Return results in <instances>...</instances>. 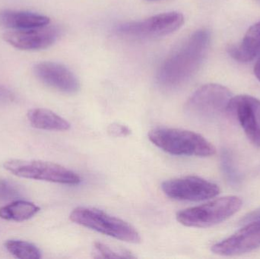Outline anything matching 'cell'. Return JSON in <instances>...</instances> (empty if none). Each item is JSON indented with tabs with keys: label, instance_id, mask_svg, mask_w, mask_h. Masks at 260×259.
Listing matches in <instances>:
<instances>
[{
	"label": "cell",
	"instance_id": "1",
	"mask_svg": "<svg viewBox=\"0 0 260 259\" xmlns=\"http://www.w3.org/2000/svg\"><path fill=\"white\" fill-rule=\"evenodd\" d=\"M209 42L208 30L202 29L192 33L164 61L157 75L158 83L166 88H174L187 82L201 65Z\"/></svg>",
	"mask_w": 260,
	"mask_h": 259
},
{
	"label": "cell",
	"instance_id": "2",
	"mask_svg": "<svg viewBox=\"0 0 260 259\" xmlns=\"http://www.w3.org/2000/svg\"><path fill=\"white\" fill-rule=\"evenodd\" d=\"M148 138L164 152L177 156L209 157L216 152L204 137L185 129L155 128L150 131Z\"/></svg>",
	"mask_w": 260,
	"mask_h": 259
},
{
	"label": "cell",
	"instance_id": "3",
	"mask_svg": "<svg viewBox=\"0 0 260 259\" xmlns=\"http://www.w3.org/2000/svg\"><path fill=\"white\" fill-rule=\"evenodd\" d=\"M70 218L76 225L121 241L134 244L141 242L140 234L128 222L97 208L79 207L72 211Z\"/></svg>",
	"mask_w": 260,
	"mask_h": 259
},
{
	"label": "cell",
	"instance_id": "4",
	"mask_svg": "<svg viewBox=\"0 0 260 259\" xmlns=\"http://www.w3.org/2000/svg\"><path fill=\"white\" fill-rule=\"evenodd\" d=\"M242 207L238 196H225L200 206L179 211L177 220L188 228H204L215 226L236 214Z\"/></svg>",
	"mask_w": 260,
	"mask_h": 259
},
{
	"label": "cell",
	"instance_id": "5",
	"mask_svg": "<svg viewBox=\"0 0 260 259\" xmlns=\"http://www.w3.org/2000/svg\"><path fill=\"white\" fill-rule=\"evenodd\" d=\"M232 98L226 87L207 84L197 89L185 105L186 114L193 118L212 120L227 114L228 105Z\"/></svg>",
	"mask_w": 260,
	"mask_h": 259
},
{
	"label": "cell",
	"instance_id": "6",
	"mask_svg": "<svg viewBox=\"0 0 260 259\" xmlns=\"http://www.w3.org/2000/svg\"><path fill=\"white\" fill-rule=\"evenodd\" d=\"M4 167L15 176L25 179L66 185H77L81 182L80 176L77 173L54 163L11 160L5 163Z\"/></svg>",
	"mask_w": 260,
	"mask_h": 259
},
{
	"label": "cell",
	"instance_id": "7",
	"mask_svg": "<svg viewBox=\"0 0 260 259\" xmlns=\"http://www.w3.org/2000/svg\"><path fill=\"white\" fill-rule=\"evenodd\" d=\"M184 23L183 14L165 12L139 21L125 23L117 27V32L123 36L135 38H158L174 33Z\"/></svg>",
	"mask_w": 260,
	"mask_h": 259
},
{
	"label": "cell",
	"instance_id": "8",
	"mask_svg": "<svg viewBox=\"0 0 260 259\" xmlns=\"http://www.w3.org/2000/svg\"><path fill=\"white\" fill-rule=\"evenodd\" d=\"M165 196L177 201L201 202L219 194L216 184L196 176H187L165 181L161 184Z\"/></svg>",
	"mask_w": 260,
	"mask_h": 259
},
{
	"label": "cell",
	"instance_id": "9",
	"mask_svg": "<svg viewBox=\"0 0 260 259\" xmlns=\"http://www.w3.org/2000/svg\"><path fill=\"white\" fill-rule=\"evenodd\" d=\"M227 114L238 119L247 138L254 145L260 146V100L252 96L232 97Z\"/></svg>",
	"mask_w": 260,
	"mask_h": 259
},
{
	"label": "cell",
	"instance_id": "10",
	"mask_svg": "<svg viewBox=\"0 0 260 259\" xmlns=\"http://www.w3.org/2000/svg\"><path fill=\"white\" fill-rule=\"evenodd\" d=\"M244 228L229 238L212 246V252L222 256H235L260 247V220L244 224Z\"/></svg>",
	"mask_w": 260,
	"mask_h": 259
},
{
	"label": "cell",
	"instance_id": "11",
	"mask_svg": "<svg viewBox=\"0 0 260 259\" xmlns=\"http://www.w3.org/2000/svg\"><path fill=\"white\" fill-rule=\"evenodd\" d=\"M59 30L53 26L12 30L3 33L6 43L21 50H39L53 45L59 36Z\"/></svg>",
	"mask_w": 260,
	"mask_h": 259
},
{
	"label": "cell",
	"instance_id": "12",
	"mask_svg": "<svg viewBox=\"0 0 260 259\" xmlns=\"http://www.w3.org/2000/svg\"><path fill=\"white\" fill-rule=\"evenodd\" d=\"M34 73L44 85L61 92L75 94L80 87L76 76L67 67L58 62H39L34 67Z\"/></svg>",
	"mask_w": 260,
	"mask_h": 259
},
{
	"label": "cell",
	"instance_id": "13",
	"mask_svg": "<svg viewBox=\"0 0 260 259\" xmlns=\"http://www.w3.org/2000/svg\"><path fill=\"white\" fill-rule=\"evenodd\" d=\"M50 19L41 14L6 9L0 12V24L4 27L20 30L48 25Z\"/></svg>",
	"mask_w": 260,
	"mask_h": 259
},
{
	"label": "cell",
	"instance_id": "14",
	"mask_svg": "<svg viewBox=\"0 0 260 259\" xmlns=\"http://www.w3.org/2000/svg\"><path fill=\"white\" fill-rule=\"evenodd\" d=\"M235 60L247 62L253 60L260 53V22L249 28L241 45H232L228 49Z\"/></svg>",
	"mask_w": 260,
	"mask_h": 259
},
{
	"label": "cell",
	"instance_id": "15",
	"mask_svg": "<svg viewBox=\"0 0 260 259\" xmlns=\"http://www.w3.org/2000/svg\"><path fill=\"white\" fill-rule=\"evenodd\" d=\"M27 119L33 127L49 131H67L70 129L68 121L50 109L35 108L27 112Z\"/></svg>",
	"mask_w": 260,
	"mask_h": 259
},
{
	"label": "cell",
	"instance_id": "16",
	"mask_svg": "<svg viewBox=\"0 0 260 259\" xmlns=\"http://www.w3.org/2000/svg\"><path fill=\"white\" fill-rule=\"evenodd\" d=\"M40 208L32 202L17 200L0 208V217L3 220L24 221L39 212Z\"/></svg>",
	"mask_w": 260,
	"mask_h": 259
},
{
	"label": "cell",
	"instance_id": "17",
	"mask_svg": "<svg viewBox=\"0 0 260 259\" xmlns=\"http://www.w3.org/2000/svg\"><path fill=\"white\" fill-rule=\"evenodd\" d=\"M8 252L17 258L39 259L41 258L40 249L32 243L22 240H10L5 243Z\"/></svg>",
	"mask_w": 260,
	"mask_h": 259
},
{
	"label": "cell",
	"instance_id": "18",
	"mask_svg": "<svg viewBox=\"0 0 260 259\" xmlns=\"http://www.w3.org/2000/svg\"><path fill=\"white\" fill-rule=\"evenodd\" d=\"M94 258H135L129 251L117 249L102 243H94Z\"/></svg>",
	"mask_w": 260,
	"mask_h": 259
},
{
	"label": "cell",
	"instance_id": "19",
	"mask_svg": "<svg viewBox=\"0 0 260 259\" xmlns=\"http://www.w3.org/2000/svg\"><path fill=\"white\" fill-rule=\"evenodd\" d=\"M221 167L224 174L229 182L233 184H238L241 181L240 174L235 167L233 160L227 151L223 152L221 155Z\"/></svg>",
	"mask_w": 260,
	"mask_h": 259
},
{
	"label": "cell",
	"instance_id": "20",
	"mask_svg": "<svg viewBox=\"0 0 260 259\" xmlns=\"http://www.w3.org/2000/svg\"><path fill=\"white\" fill-rule=\"evenodd\" d=\"M18 185L6 179H0V202L14 200L21 196Z\"/></svg>",
	"mask_w": 260,
	"mask_h": 259
},
{
	"label": "cell",
	"instance_id": "21",
	"mask_svg": "<svg viewBox=\"0 0 260 259\" xmlns=\"http://www.w3.org/2000/svg\"><path fill=\"white\" fill-rule=\"evenodd\" d=\"M108 132L111 136L126 137L131 134V130L128 126L120 123H113L108 128Z\"/></svg>",
	"mask_w": 260,
	"mask_h": 259
},
{
	"label": "cell",
	"instance_id": "22",
	"mask_svg": "<svg viewBox=\"0 0 260 259\" xmlns=\"http://www.w3.org/2000/svg\"><path fill=\"white\" fill-rule=\"evenodd\" d=\"M257 220H260V208L255 210V211H252L251 213L246 215L245 217L241 220V223L244 225V224L248 223V222Z\"/></svg>",
	"mask_w": 260,
	"mask_h": 259
},
{
	"label": "cell",
	"instance_id": "23",
	"mask_svg": "<svg viewBox=\"0 0 260 259\" xmlns=\"http://www.w3.org/2000/svg\"><path fill=\"white\" fill-rule=\"evenodd\" d=\"M254 74L260 82V57L254 67Z\"/></svg>",
	"mask_w": 260,
	"mask_h": 259
},
{
	"label": "cell",
	"instance_id": "24",
	"mask_svg": "<svg viewBox=\"0 0 260 259\" xmlns=\"http://www.w3.org/2000/svg\"><path fill=\"white\" fill-rule=\"evenodd\" d=\"M2 96H3V91H2L1 89H0V97H1Z\"/></svg>",
	"mask_w": 260,
	"mask_h": 259
},
{
	"label": "cell",
	"instance_id": "25",
	"mask_svg": "<svg viewBox=\"0 0 260 259\" xmlns=\"http://www.w3.org/2000/svg\"><path fill=\"white\" fill-rule=\"evenodd\" d=\"M259 1H260V0H259Z\"/></svg>",
	"mask_w": 260,
	"mask_h": 259
}]
</instances>
